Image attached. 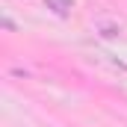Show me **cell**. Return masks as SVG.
I'll return each instance as SVG.
<instances>
[{"mask_svg":"<svg viewBox=\"0 0 127 127\" xmlns=\"http://www.w3.org/2000/svg\"><path fill=\"white\" fill-rule=\"evenodd\" d=\"M44 3H47L59 18H68V15H71V9H74V0H44Z\"/></svg>","mask_w":127,"mask_h":127,"instance_id":"obj_1","label":"cell"}]
</instances>
